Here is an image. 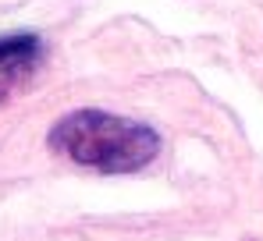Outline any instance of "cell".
Returning a JSON list of instances; mask_svg holds the SVG:
<instances>
[{"mask_svg":"<svg viewBox=\"0 0 263 241\" xmlns=\"http://www.w3.org/2000/svg\"><path fill=\"white\" fill-rule=\"evenodd\" d=\"M50 149L100 174H135L160 153V135L107 110H75L50 128Z\"/></svg>","mask_w":263,"mask_h":241,"instance_id":"cell-1","label":"cell"},{"mask_svg":"<svg viewBox=\"0 0 263 241\" xmlns=\"http://www.w3.org/2000/svg\"><path fill=\"white\" fill-rule=\"evenodd\" d=\"M36 57H40V39L32 32L0 36V99H7V92L25 78V71H32Z\"/></svg>","mask_w":263,"mask_h":241,"instance_id":"cell-2","label":"cell"}]
</instances>
